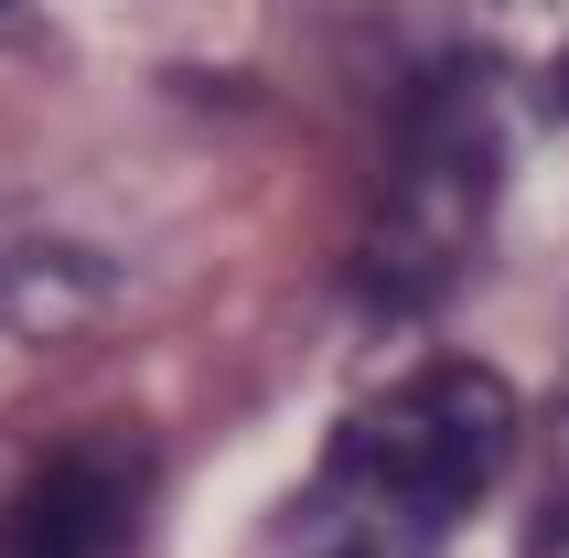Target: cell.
I'll return each instance as SVG.
<instances>
[{"label":"cell","mask_w":569,"mask_h":558,"mask_svg":"<svg viewBox=\"0 0 569 558\" xmlns=\"http://www.w3.org/2000/svg\"><path fill=\"white\" fill-rule=\"evenodd\" d=\"M527 558H569V408L548 419V451H538V505H527Z\"/></svg>","instance_id":"obj_4"},{"label":"cell","mask_w":569,"mask_h":558,"mask_svg":"<svg viewBox=\"0 0 569 558\" xmlns=\"http://www.w3.org/2000/svg\"><path fill=\"white\" fill-rule=\"evenodd\" d=\"M140 505H151V462L129 440H64L43 451L11 516H0V558H129L140 537Z\"/></svg>","instance_id":"obj_3"},{"label":"cell","mask_w":569,"mask_h":558,"mask_svg":"<svg viewBox=\"0 0 569 558\" xmlns=\"http://www.w3.org/2000/svg\"><path fill=\"white\" fill-rule=\"evenodd\" d=\"M483 193H495V119H483L473 76H430L398 119L377 226H366V290L377 301H430L483 237Z\"/></svg>","instance_id":"obj_2"},{"label":"cell","mask_w":569,"mask_h":558,"mask_svg":"<svg viewBox=\"0 0 569 558\" xmlns=\"http://www.w3.org/2000/svg\"><path fill=\"white\" fill-rule=\"evenodd\" d=\"M0 11H11V0H0Z\"/></svg>","instance_id":"obj_5"},{"label":"cell","mask_w":569,"mask_h":558,"mask_svg":"<svg viewBox=\"0 0 569 558\" xmlns=\"http://www.w3.org/2000/svg\"><path fill=\"white\" fill-rule=\"evenodd\" d=\"M516 451V387L495 366H409L333 419L290 505L301 558H441Z\"/></svg>","instance_id":"obj_1"}]
</instances>
